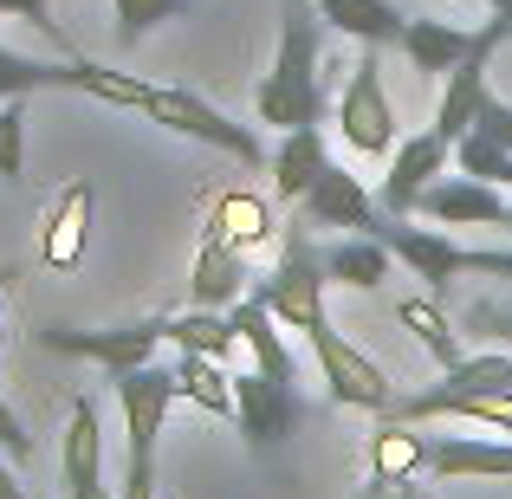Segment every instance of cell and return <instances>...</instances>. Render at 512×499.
I'll return each mask as SVG.
<instances>
[{
    "instance_id": "cell-1",
    "label": "cell",
    "mask_w": 512,
    "mask_h": 499,
    "mask_svg": "<svg viewBox=\"0 0 512 499\" xmlns=\"http://www.w3.org/2000/svg\"><path fill=\"white\" fill-rule=\"evenodd\" d=\"M318 7L312 0H286L279 13V59L253 91V117L273 130H299L325 117V78H318Z\"/></svg>"
},
{
    "instance_id": "cell-2",
    "label": "cell",
    "mask_w": 512,
    "mask_h": 499,
    "mask_svg": "<svg viewBox=\"0 0 512 499\" xmlns=\"http://www.w3.org/2000/svg\"><path fill=\"white\" fill-rule=\"evenodd\" d=\"M111 383H117V409H124V435H130L124 499H156V441H163L169 409L182 402L175 363H143V370H124Z\"/></svg>"
},
{
    "instance_id": "cell-3",
    "label": "cell",
    "mask_w": 512,
    "mask_h": 499,
    "mask_svg": "<svg viewBox=\"0 0 512 499\" xmlns=\"http://www.w3.org/2000/svg\"><path fill=\"white\" fill-rule=\"evenodd\" d=\"M376 240H383V247L396 253V260L409 266V273L422 279L435 299H448L454 279H467V273L512 279V253H506V247H461V240L435 234V227H409V221H396V214H383V221H376Z\"/></svg>"
},
{
    "instance_id": "cell-4",
    "label": "cell",
    "mask_w": 512,
    "mask_h": 499,
    "mask_svg": "<svg viewBox=\"0 0 512 499\" xmlns=\"http://www.w3.org/2000/svg\"><path fill=\"white\" fill-rule=\"evenodd\" d=\"M325 286H331V273H325V253H318L312 240H305V227H286V247H279V266L260 279L253 305H266V312H273L286 331H299L305 344H312V337L331 325V312H325Z\"/></svg>"
},
{
    "instance_id": "cell-5",
    "label": "cell",
    "mask_w": 512,
    "mask_h": 499,
    "mask_svg": "<svg viewBox=\"0 0 512 499\" xmlns=\"http://www.w3.org/2000/svg\"><path fill=\"white\" fill-rule=\"evenodd\" d=\"M137 117H150V124H163L188 143H208V150L234 156V163H247V169L266 163V143L253 137V124H234L227 111H214L208 98H195V91H182V85H150V104H143Z\"/></svg>"
},
{
    "instance_id": "cell-6",
    "label": "cell",
    "mask_w": 512,
    "mask_h": 499,
    "mask_svg": "<svg viewBox=\"0 0 512 499\" xmlns=\"http://www.w3.org/2000/svg\"><path fill=\"white\" fill-rule=\"evenodd\" d=\"M338 137L357 156H396V104L383 91V46H363L338 91Z\"/></svg>"
},
{
    "instance_id": "cell-7",
    "label": "cell",
    "mask_w": 512,
    "mask_h": 499,
    "mask_svg": "<svg viewBox=\"0 0 512 499\" xmlns=\"http://www.w3.org/2000/svg\"><path fill=\"white\" fill-rule=\"evenodd\" d=\"M299 422H305V396H299V383H292V376L234 370V428L247 435L253 454L286 448Z\"/></svg>"
},
{
    "instance_id": "cell-8",
    "label": "cell",
    "mask_w": 512,
    "mask_h": 499,
    "mask_svg": "<svg viewBox=\"0 0 512 499\" xmlns=\"http://www.w3.org/2000/svg\"><path fill=\"white\" fill-rule=\"evenodd\" d=\"M318 350V376H325V396L338 402V409H363V415H389L396 409V383H389V370L370 357V350H357L338 325H325L312 337Z\"/></svg>"
},
{
    "instance_id": "cell-9",
    "label": "cell",
    "mask_w": 512,
    "mask_h": 499,
    "mask_svg": "<svg viewBox=\"0 0 512 499\" xmlns=\"http://www.w3.org/2000/svg\"><path fill=\"white\" fill-rule=\"evenodd\" d=\"M39 344L59 350V357L104 363L111 376H124V370L156 363V350L169 344V318H137V325H117V331H72V325H52V331H39Z\"/></svg>"
},
{
    "instance_id": "cell-10",
    "label": "cell",
    "mask_w": 512,
    "mask_h": 499,
    "mask_svg": "<svg viewBox=\"0 0 512 499\" xmlns=\"http://www.w3.org/2000/svg\"><path fill=\"white\" fill-rule=\"evenodd\" d=\"M506 39H512V13H493V20L474 33V52H467V59L448 72V85H441L435 124H428L435 137L461 143L467 130H474V111H480V98H487V65H493V52H500Z\"/></svg>"
},
{
    "instance_id": "cell-11",
    "label": "cell",
    "mask_w": 512,
    "mask_h": 499,
    "mask_svg": "<svg viewBox=\"0 0 512 499\" xmlns=\"http://www.w3.org/2000/svg\"><path fill=\"white\" fill-rule=\"evenodd\" d=\"M448 163H454V143L435 137V130H422V137L396 143V156H389V175H383V188H376L383 214L409 221V214L422 208V195L441 182V175H448Z\"/></svg>"
},
{
    "instance_id": "cell-12",
    "label": "cell",
    "mask_w": 512,
    "mask_h": 499,
    "mask_svg": "<svg viewBox=\"0 0 512 499\" xmlns=\"http://www.w3.org/2000/svg\"><path fill=\"white\" fill-rule=\"evenodd\" d=\"M59 474H65V499H111V487H104V415H98V396H72L65 441H59Z\"/></svg>"
},
{
    "instance_id": "cell-13",
    "label": "cell",
    "mask_w": 512,
    "mask_h": 499,
    "mask_svg": "<svg viewBox=\"0 0 512 499\" xmlns=\"http://www.w3.org/2000/svg\"><path fill=\"white\" fill-rule=\"evenodd\" d=\"M299 208H305L312 227H344V234H376V221H383V201H376L350 169H338V163L318 169V182L305 188Z\"/></svg>"
},
{
    "instance_id": "cell-14",
    "label": "cell",
    "mask_w": 512,
    "mask_h": 499,
    "mask_svg": "<svg viewBox=\"0 0 512 499\" xmlns=\"http://www.w3.org/2000/svg\"><path fill=\"white\" fill-rule=\"evenodd\" d=\"M91 208H98V182H91V175L65 182L59 195L46 201V221H39V253H46V266L72 273V266L85 260V240H91Z\"/></svg>"
},
{
    "instance_id": "cell-15",
    "label": "cell",
    "mask_w": 512,
    "mask_h": 499,
    "mask_svg": "<svg viewBox=\"0 0 512 499\" xmlns=\"http://www.w3.org/2000/svg\"><path fill=\"white\" fill-rule=\"evenodd\" d=\"M422 474L428 480H512V441L506 435H422Z\"/></svg>"
},
{
    "instance_id": "cell-16",
    "label": "cell",
    "mask_w": 512,
    "mask_h": 499,
    "mask_svg": "<svg viewBox=\"0 0 512 499\" xmlns=\"http://www.w3.org/2000/svg\"><path fill=\"white\" fill-rule=\"evenodd\" d=\"M415 214H428V221H441V227H506L512 201L493 182H474V175H441Z\"/></svg>"
},
{
    "instance_id": "cell-17",
    "label": "cell",
    "mask_w": 512,
    "mask_h": 499,
    "mask_svg": "<svg viewBox=\"0 0 512 499\" xmlns=\"http://www.w3.org/2000/svg\"><path fill=\"white\" fill-rule=\"evenodd\" d=\"M240 299H247V253L234 240L208 234L195 253V273H188V305L195 312H234Z\"/></svg>"
},
{
    "instance_id": "cell-18",
    "label": "cell",
    "mask_w": 512,
    "mask_h": 499,
    "mask_svg": "<svg viewBox=\"0 0 512 499\" xmlns=\"http://www.w3.org/2000/svg\"><path fill=\"white\" fill-rule=\"evenodd\" d=\"M312 7L331 33L357 39V46H396L402 26H409V13L396 0H312Z\"/></svg>"
},
{
    "instance_id": "cell-19",
    "label": "cell",
    "mask_w": 512,
    "mask_h": 499,
    "mask_svg": "<svg viewBox=\"0 0 512 499\" xmlns=\"http://www.w3.org/2000/svg\"><path fill=\"white\" fill-rule=\"evenodd\" d=\"M325 137H318V124H299V130H279L273 156H266V169H273V195L279 201H305V188L318 182V169H325Z\"/></svg>"
},
{
    "instance_id": "cell-20",
    "label": "cell",
    "mask_w": 512,
    "mask_h": 499,
    "mask_svg": "<svg viewBox=\"0 0 512 499\" xmlns=\"http://www.w3.org/2000/svg\"><path fill=\"white\" fill-rule=\"evenodd\" d=\"M402 59L415 65V72H428V78H448L454 65L474 52V33H461V26H441V20H428V13H409V26H402Z\"/></svg>"
},
{
    "instance_id": "cell-21",
    "label": "cell",
    "mask_w": 512,
    "mask_h": 499,
    "mask_svg": "<svg viewBox=\"0 0 512 499\" xmlns=\"http://www.w3.org/2000/svg\"><path fill=\"white\" fill-rule=\"evenodd\" d=\"M389 266H396V253H389L376 234H344V240H331V247H325L331 286H350V292H376L389 279Z\"/></svg>"
},
{
    "instance_id": "cell-22",
    "label": "cell",
    "mask_w": 512,
    "mask_h": 499,
    "mask_svg": "<svg viewBox=\"0 0 512 499\" xmlns=\"http://www.w3.org/2000/svg\"><path fill=\"white\" fill-rule=\"evenodd\" d=\"M33 91H78V52H65V59H33V52L0 46V104L33 98Z\"/></svg>"
},
{
    "instance_id": "cell-23",
    "label": "cell",
    "mask_w": 512,
    "mask_h": 499,
    "mask_svg": "<svg viewBox=\"0 0 512 499\" xmlns=\"http://www.w3.org/2000/svg\"><path fill=\"white\" fill-rule=\"evenodd\" d=\"M396 325L415 337V344L435 357V370H454V363L467 357V344H461V331L448 325V312H441V299L435 292H415V299H402L396 305Z\"/></svg>"
},
{
    "instance_id": "cell-24",
    "label": "cell",
    "mask_w": 512,
    "mask_h": 499,
    "mask_svg": "<svg viewBox=\"0 0 512 499\" xmlns=\"http://www.w3.org/2000/svg\"><path fill=\"white\" fill-rule=\"evenodd\" d=\"M175 389H182V402H195L201 415H221V422H234V370H227L221 357L175 350Z\"/></svg>"
},
{
    "instance_id": "cell-25",
    "label": "cell",
    "mask_w": 512,
    "mask_h": 499,
    "mask_svg": "<svg viewBox=\"0 0 512 499\" xmlns=\"http://www.w3.org/2000/svg\"><path fill=\"white\" fill-rule=\"evenodd\" d=\"M441 396H506L512 402V350H480V357H461L454 370H441Z\"/></svg>"
},
{
    "instance_id": "cell-26",
    "label": "cell",
    "mask_w": 512,
    "mask_h": 499,
    "mask_svg": "<svg viewBox=\"0 0 512 499\" xmlns=\"http://www.w3.org/2000/svg\"><path fill=\"white\" fill-rule=\"evenodd\" d=\"M169 350H195V357H234L240 350V331H234V318L227 312H195L188 305L182 318H169Z\"/></svg>"
},
{
    "instance_id": "cell-27",
    "label": "cell",
    "mask_w": 512,
    "mask_h": 499,
    "mask_svg": "<svg viewBox=\"0 0 512 499\" xmlns=\"http://www.w3.org/2000/svg\"><path fill=\"white\" fill-rule=\"evenodd\" d=\"M370 474H383V480H422V435H415V422L383 415V428L370 435Z\"/></svg>"
},
{
    "instance_id": "cell-28",
    "label": "cell",
    "mask_w": 512,
    "mask_h": 499,
    "mask_svg": "<svg viewBox=\"0 0 512 499\" xmlns=\"http://www.w3.org/2000/svg\"><path fill=\"white\" fill-rule=\"evenodd\" d=\"M208 234H221V240H234L240 253L253 247V240H266L273 234V221H266V208L253 195H227L221 208H214V221H208Z\"/></svg>"
},
{
    "instance_id": "cell-29",
    "label": "cell",
    "mask_w": 512,
    "mask_h": 499,
    "mask_svg": "<svg viewBox=\"0 0 512 499\" xmlns=\"http://www.w3.org/2000/svg\"><path fill=\"white\" fill-rule=\"evenodd\" d=\"M188 0H111V20H117V39L124 46H137V39H150L156 26L182 20Z\"/></svg>"
},
{
    "instance_id": "cell-30",
    "label": "cell",
    "mask_w": 512,
    "mask_h": 499,
    "mask_svg": "<svg viewBox=\"0 0 512 499\" xmlns=\"http://www.w3.org/2000/svg\"><path fill=\"white\" fill-rule=\"evenodd\" d=\"M454 169L474 175V182L512 188V150H500V143H487V137H461L454 143Z\"/></svg>"
},
{
    "instance_id": "cell-31",
    "label": "cell",
    "mask_w": 512,
    "mask_h": 499,
    "mask_svg": "<svg viewBox=\"0 0 512 499\" xmlns=\"http://www.w3.org/2000/svg\"><path fill=\"white\" fill-rule=\"evenodd\" d=\"M0 182L7 188L26 182V98L0 104Z\"/></svg>"
},
{
    "instance_id": "cell-32",
    "label": "cell",
    "mask_w": 512,
    "mask_h": 499,
    "mask_svg": "<svg viewBox=\"0 0 512 499\" xmlns=\"http://www.w3.org/2000/svg\"><path fill=\"white\" fill-rule=\"evenodd\" d=\"M467 137H487V143H500V150H512V104L506 98H480V111H474V130Z\"/></svg>"
},
{
    "instance_id": "cell-33",
    "label": "cell",
    "mask_w": 512,
    "mask_h": 499,
    "mask_svg": "<svg viewBox=\"0 0 512 499\" xmlns=\"http://www.w3.org/2000/svg\"><path fill=\"white\" fill-rule=\"evenodd\" d=\"M0 20H26L33 33H46V39H59V46H65L59 20H52V0H0Z\"/></svg>"
},
{
    "instance_id": "cell-34",
    "label": "cell",
    "mask_w": 512,
    "mask_h": 499,
    "mask_svg": "<svg viewBox=\"0 0 512 499\" xmlns=\"http://www.w3.org/2000/svg\"><path fill=\"white\" fill-rule=\"evenodd\" d=\"M0 448H7V461H13V467L33 461V435H26V422L7 409V396H0Z\"/></svg>"
},
{
    "instance_id": "cell-35",
    "label": "cell",
    "mask_w": 512,
    "mask_h": 499,
    "mask_svg": "<svg viewBox=\"0 0 512 499\" xmlns=\"http://www.w3.org/2000/svg\"><path fill=\"white\" fill-rule=\"evenodd\" d=\"M467 331H480V337H493V344L512 350V312L506 305H474V312H467Z\"/></svg>"
},
{
    "instance_id": "cell-36",
    "label": "cell",
    "mask_w": 512,
    "mask_h": 499,
    "mask_svg": "<svg viewBox=\"0 0 512 499\" xmlns=\"http://www.w3.org/2000/svg\"><path fill=\"white\" fill-rule=\"evenodd\" d=\"M363 499H435V493H422L415 480H383V474H370V487H363Z\"/></svg>"
},
{
    "instance_id": "cell-37",
    "label": "cell",
    "mask_w": 512,
    "mask_h": 499,
    "mask_svg": "<svg viewBox=\"0 0 512 499\" xmlns=\"http://www.w3.org/2000/svg\"><path fill=\"white\" fill-rule=\"evenodd\" d=\"M0 499H26V487H20V480L7 474V461H0Z\"/></svg>"
},
{
    "instance_id": "cell-38",
    "label": "cell",
    "mask_w": 512,
    "mask_h": 499,
    "mask_svg": "<svg viewBox=\"0 0 512 499\" xmlns=\"http://www.w3.org/2000/svg\"><path fill=\"white\" fill-rule=\"evenodd\" d=\"M480 7H487V13H512V0H480Z\"/></svg>"
},
{
    "instance_id": "cell-39",
    "label": "cell",
    "mask_w": 512,
    "mask_h": 499,
    "mask_svg": "<svg viewBox=\"0 0 512 499\" xmlns=\"http://www.w3.org/2000/svg\"><path fill=\"white\" fill-rule=\"evenodd\" d=\"M506 234H512V214H506Z\"/></svg>"
}]
</instances>
